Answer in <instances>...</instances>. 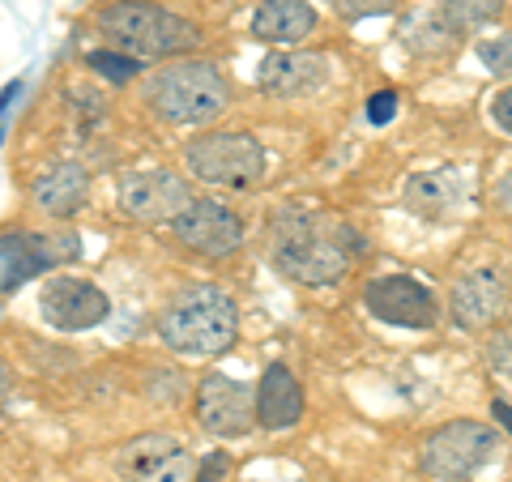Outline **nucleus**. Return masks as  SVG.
Returning a JSON list of instances; mask_svg holds the SVG:
<instances>
[{
	"mask_svg": "<svg viewBox=\"0 0 512 482\" xmlns=\"http://www.w3.org/2000/svg\"><path fill=\"white\" fill-rule=\"evenodd\" d=\"M350 252H363V239L333 231L308 205H278L269 218V256L278 273L303 286H333L346 278Z\"/></svg>",
	"mask_w": 512,
	"mask_h": 482,
	"instance_id": "obj_1",
	"label": "nucleus"
},
{
	"mask_svg": "<svg viewBox=\"0 0 512 482\" xmlns=\"http://www.w3.org/2000/svg\"><path fill=\"white\" fill-rule=\"evenodd\" d=\"M158 333L175 355L188 359H210L235 346L239 337V312L235 299L218 286H188L158 320Z\"/></svg>",
	"mask_w": 512,
	"mask_h": 482,
	"instance_id": "obj_2",
	"label": "nucleus"
},
{
	"mask_svg": "<svg viewBox=\"0 0 512 482\" xmlns=\"http://www.w3.org/2000/svg\"><path fill=\"white\" fill-rule=\"evenodd\" d=\"M99 30L116 43V52L133 60H163L201 43V30L188 18H175L158 5H111L99 13Z\"/></svg>",
	"mask_w": 512,
	"mask_h": 482,
	"instance_id": "obj_3",
	"label": "nucleus"
},
{
	"mask_svg": "<svg viewBox=\"0 0 512 482\" xmlns=\"http://www.w3.org/2000/svg\"><path fill=\"white\" fill-rule=\"evenodd\" d=\"M150 107L167 124H180V128L210 124V120H218L222 111H227V82H222V73L214 69L210 60L171 64V69H163L154 77Z\"/></svg>",
	"mask_w": 512,
	"mask_h": 482,
	"instance_id": "obj_4",
	"label": "nucleus"
},
{
	"mask_svg": "<svg viewBox=\"0 0 512 482\" xmlns=\"http://www.w3.org/2000/svg\"><path fill=\"white\" fill-rule=\"evenodd\" d=\"M495 453H500V431L487 423L457 419V423H444L440 431H431L423 440L419 461L431 482H466L483 470Z\"/></svg>",
	"mask_w": 512,
	"mask_h": 482,
	"instance_id": "obj_5",
	"label": "nucleus"
},
{
	"mask_svg": "<svg viewBox=\"0 0 512 482\" xmlns=\"http://www.w3.org/2000/svg\"><path fill=\"white\" fill-rule=\"evenodd\" d=\"M188 171L214 188H248L265 175V150L252 133H205L188 141Z\"/></svg>",
	"mask_w": 512,
	"mask_h": 482,
	"instance_id": "obj_6",
	"label": "nucleus"
},
{
	"mask_svg": "<svg viewBox=\"0 0 512 482\" xmlns=\"http://www.w3.org/2000/svg\"><path fill=\"white\" fill-rule=\"evenodd\" d=\"M192 410H197L201 431H210L214 440H239V436H248L252 423H256V393L244 380L210 372L197 384Z\"/></svg>",
	"mask_w": 512,
	"mask_h": 482,
	"instance_id": "obj_7",
	"label": "nucleus"
},
{
	"mask_svg": "<svg viewBox=\"0 0 512 482\" xmlns=\"http://www.w3.org/2000/svg\"><path fill=\"white\" fill-rule=\"evenodd\" d=\"M116 201H120V210L137 222H175L188 210L192 188L184 175H175L167 167H150V171L120 175Z\"/></svg>",
	"mask_w": 512,
	"mask_h": 482,
	"instance_id": "obj_8",
	"label": "nucleus"
},
{
	"mask_svg": "<svg viewBox=\"0 0 512 482\" xmlns=\"http://www.w3.org/2000/svg\"><path fill=\"white\" fill-rule=\"evenodd\" d=\"M111 465H116L120 482H192L197 478V465H192L188 448L171 436H154V431L128 440Z\"/></svg>",
	"mask_w": 512,
	"mask_h": 482,
	"instance_id": "obj_9",
	"label": "nucleus"
},
{
	"mask_svg": "<svg viewBox=\"0 0 512 482\" xmlns=\"http://www.w3.org/2000/svg\"><path fill=\"white\" fill-rule=\"evenodd\" d=\"M175 239L188 248V252H201L210 261H222V256H235L239 244H244V222H239L227 205L218 201H188V210L171 222Z\"/></svg>",
	"mask_w": 512,
	"mask_h": 482,
	"instance_id": "obj_10",
	"label": "nucleus"
},
{
	"mask_svg": "<svg viewBox=\"0 0 512 482\" xmlns=\"http://www.w3.org/2000/svg\"><path fill=\"white\" fill-rule=\"evenodd\" d=\"M82 252L77 248V235H0V291H18L22 282H30L35 273L64 265Z\"/></svg>",
	"mask_w": 512,
	"mask_h": 482,
	"instance_id": "obj_11",
	"label": "nucleus"
},
{
	"mask_svg": "<svg viewBox=\"0 0 512 482\" xmlns=\"http://www.w3.org/2000/svg\"><path fill=\"white\" fill-rule=\"evenodd\" d=\"M367 312L389 320V325H402V329H431L440 320L436 308V295L427 291L423 282L406 278V273H389V278H372L363 291Z\"/></svg>",
	"mask_w": 512,
	"mask_h": 482,
	"instance_id": "obj_12",
	"label": "nucleus"
},
{
	"mask_svg": "<svg viewBox=\"0 0 512 482\" xmlns=\"http://www.w3.org/2000/svg\"><path fill=\"white\" fill-rule=\"evenodd\" d=\"M39 308L47 325H56L64 333H82V329L103 325L111 312V299L86 278H47Z\"/></svg>",
	"mask_w": 512,
	"mask_h": 482,
	"instance_id": "obj_13",
	"label": "nucleus"
},
{
	"mask_svg": "<svg viewBox=\"0 0 512 482\" xmlns=\"http://www.w3.org/2000/svg\"><path fill=\"white\" fill-rule=\"evenodd\" d=\"M261 90L274 94V99H303V94H316L329 86V60L320 52H274L261 64Z\"/></svg>",
	"mask_w": 512,
	"mask_h": 482,
	"instance_id": "obj_14",
	"label": "nucleus"
},
{
	"mask_svg": "<svg viewBox=\"0 0 512 482\" xmlns=\"http://www.w3.org/2000/svg\"><path fill=\"white\" fill-rule=\"evenodd\" d=\"M303 419V384L286 363H269L256 384V427L286 431Z\"/></svg>",
	"mask_w": 512,
	"mask_h": 482,
	"instance_id": "obj_15",
	"label": "nucleus"
},
{
	"mask_svg": "<svg viewBox=\"0 0 512 482\" xmlns=\"http://www.w3.org/2000/svg\"><path fill=\"white\" fill-rule=\"evenodd\" d=\"M30 197L43 214L52 218H69L86 205L90 197V175L82 163H52L35 175V184H30Z\"/></svg>",
	"mask_w": 512,
	"mask_h": 482,
	"instance_id": "obj_16",
	"label": "nucleus"
},
{
	"mask_svg": "<svg viewBox=\"0 0 512 482\" xmlns=\"http://www.w3.org/2000/svg\"><path fill=\"white\" fill-rule=\"evenodd\" d=\"M500 308H504V278L491 273V269L466 273V278L453 286V299H448V312H453V320L466 325V329L491 325Z\"/></svg>",
	"mask_w": 512,
	"mask_h": 482,
	"instance_id": "obj_17",
	"label": "nucleus"
},
{
	"mask_svg": "<svg viewBox=\"0 0 512 482\" xmlns=\"http://www.w3.org/2000/svg\"><path fill=\"white\" fill-rule=\"evenodd\" d=\"M316 30V9L308 0H265L252 13V35L278 47H295Z\"/></svg>",
	"mask_w": 512,
	"mask_h": 482,
	"instance_id": "obj_18",
	"label": "nucleus"
},
{
	"mask_svg": "<svg viewBox=\"0 0 512 482\" xmlns=\"http://www.w3.org/2000/svg\"><path fill=\"white\" fill-rule=\"evenodd\" d=\"M466 171H419L406 184V205L419 218H444L466 201Z\"/></svg>",
	"mask_w": 512,
	"mask_h": 482,
	"instance_id": "obj_19",
	"label": "nucleus"
},
{
	"mask_svg": "<svg viewBox=\"0 0 512 482\" xmlns=\"http://www.w3.org/2000/svg\"><path fill=\"white\" fill-rule=\"evenodd\" d=\"M504 0H440V18L453 35H466V30L487 26L495 13H500Z\"/></svg>",
	"mask_w": 512,
	"mask_h": 482,
	"instance_id": "obj_20",
	"label": "nucleus"
},
{
	"mask_svg": "<svg viewBox=\"0 0 512 482\" xmlns=\"http://www.w3.org/2000/svg\"><path fill=\"white\" fill-rule=\"evenodd\" d=\"M86 64H90L94 73H103L107 82H116V86L133 82V77L141 73V64H137L133 56H124V52H90V56H86Z\"/></svg>",
	"mask_w": 512,
	"mask_h": 482,
	"instance_id": "obj_21",
	"label": "nucleus"
},
{
	"mask_svg": "<svg viewBox=\"0 0 512 482\" xmlns=\"http://www.w3.org/2000/svg\"><path fill=\"white\" fill-rule=\"evenodd\" d=\"M478 60H483L495 77H512V35L483 39L478 43Z\"/></svg>",
	"mask_w": 512,
	"mask_h": 482,
	"instance_id": "obj_22",
	"label": "nucleus"
},
{
	"mask_svg": "<svg viewBox=\"0 0 512 482\" xmlns=\"http://www.w3.org/2000/svg\"><path fill=\"white\" fill-rule=\"evenodd\" d=\"M333 13L346 22H363V18H380V13H393L397 0H329Z\"/></svg>",
	"mask_w": 512,
	"mask_h": 482,
	"instance_id": "obj_23",
	"label": "nucleus"
},
{
	"mask_svg": "<svg viewBox=\"0 0 512 482\" xmlns=\"http://www.w3.org/2000/svg\"><path fill=\"white\" fill-rule=\"evenodd\" d=\"M487 363L500 372L504 380H512V333H495L487 342Z\"/></svg>",
	"mask_w": 512,
	"mask_h": 482,
	"instance_id": "obj_24",
	"label": "nucleus"
},
{
	"mask_svg": "<svg viewBox=\"0 0 512 482\" xmlns=\"http://www.w3.org/2000/svg\"><path fill=\"white\" fill-rule=\"evenodd\" d=\"M393 116H397V94L393 90L372 94V103H367V120H372V124H389Z\"/></svg>",
	"mask_w": 512,
	"mask_h": 482,
	"instance_id": "obj_25",
	"label": "nucleus"
},
{
	"mask_svg": "<svg viewBox=\"0 0 512 482\" xmlns=\"http://www.w3.org/2000/svg\"><path fill=\"white\" fill-rule=\"evenodd\" d=\"M491 116H495V124L508 128V133H512V86H508V90H500V94L491 99Z\"/></svg>",
	"mask_w": 512,
	"mask_h": 482,
	"instance_id": "obj_26",
	"label": "nucleus"
},
{
	"mask_svg": "<svg viewBox=\"0 0 512 482\" xmlns=\"http://www.w3.org/2000/svg\"><path fill=\"white\" fill-rule=\"evenodd\" d=\"M227 457H222V453H214V457H205L201 461V470H197V478H192V482H218L222 474H227Z\"/></svg>",
	"mask_w": 512,
	"mask_h": 482,
	"instance_id": "obj_27",
	"label": "nucleus"
},
{
	"mask_svg": "<svg viewBox=\"0 0 512 482\" xmlns=\"http://www.w3.org/2000/svg\"><path fill=\"white\" fill-rule=\"evenodd\" d=\"M495 201H500V210L512 218V171L504 175V180L500 184H495Z\"/></svg>",
	"mask_w": 512,
	"mask_h": 482,
	"instance_id": "obj_28",
	"label": "nucleus"
},
{
	"mask_svg": "<svg viewBox=\"0 0 512 482\" xmlns=\"http://www.w3.org/2000/svg\"><path fill=\"white\" fill-rule=\"evenodd\" d=\"M491 414L512 431V406H508V401H491Z\"/></svg>",
	"mask_w": 512,
	"mask_h": 482,
	"instance_id": "obj_29",
	"label": "nucleus"
},
{
	"mask_svg": "<svg viewBox=\"0 0 512 482\" xmlns=\"http://www.w3.org/2000/svg\"><path fill=\"white\" fill-rule=\"evenodd\" d=\"M13 94H18V82H9L5 90H0V116H5V107L13 103Z\"/></svg>",
	"mask_w": 512,
	"mask_h": 482,
	"instance_id": "obj_30",
	"label": "nucleus"
},
{
	"mask_svg": "<svg viewBox=\"0 0 512 482\" xmlns=\"http://www.w3.org/2000/svg\"><path fill=\"white\" fill-rule=\"evenodd\" d=\"M5 397H9V372L0 367V401H5Z\"/></svg>",
	"mask_w": 512,
	"mask_h": 482,
	"instance_id": "obj_31",
	"label": "nucleus"
},
{
	"mask_svg": "<svg viewBox=\"0 0 512 482\" xmlns=\"http://www.w3.org/2000/svg\"><path fill=\"white\" fill-rule=\"evenodd\" d=\"M244 482H299V478H256V474H248Z\"/></svg>",
	"mask_w": 512,
	"mask_h": 482,
	"instance_id": "obj_32",
	"label": "nucleus"
},
{
	"mask_svg": "<svg viewBox=\"0 0 512 482\" xmlns=\"http://www.w3.org/2000/svg\"><path fill=\"white\" fill-rule=\"evenodd\" d=\"M124 5H133V0H124Z\"/></svg>",
	"mask_w": 512,
	"mask_h": 482,
	"instance_id": "obj_33",
	"label": "nucleus"
}]
</instances>
